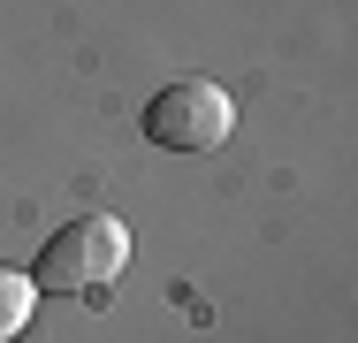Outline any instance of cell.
Listing matches in <instances>:
<instances>
[{"label": "cell", "instance_id": "obj_3", "mask_svg": "<svg viewBox=\"0 0 358 343\" xmlns=\"http://www.w3.org/2000/svg\"><path fill=\"white\" fill-rule=\"evenodd\" d=\"M31 305H38V282L15 274V267H0V343L31 328Z\"/></svg>", "mask_w": 358, "mask_h": 343}, {"label": "cell", "instance_id": "obj_1", "mask_svg": "<svg viewBox=\"0 0 358 343\" xmlns=\"http://www.w3.org/2000/svg\"><path fill=\"white\" fill-rule=\"evenodd\" d=\"M122 267H130V229H122L115 214H84L62 237H46L31 282H38V290H92V298H99Z\"/></svg>", "mask_w": 358, "mask_h": 343}, {"label": "cell", "instance_id": "obj_2", "mask_svg": "<svg viewBox=\"0 0 358 343\" xmlns=\"http://www.w3.org/2000/svg\"><path fill=\"white\" fill-rule=\"evenodd\" d=\"M229 130H236V99L214 76H183L145 99V137L160 153H214V145H229Z\"/></svg>", "mask_w": 358, "mask_h": 343}]
</instances>
